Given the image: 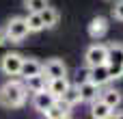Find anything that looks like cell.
Returning a JSON list of instances; mask_svg holds the SVG:
<instances>
[{
  "label": "cell",
  "instance_id": "6da1fadb",
  "mask_svg": "<svg viewBox=\"0 0 123 119\" xmlns=\"http://www.w3.org/2000/svg\"><path fill=\"white\" fill-rule=\"evenodd\" d=\"M26 98H28L26 85L15 78L6 80L0 87V106H4V108H19L26 104Z\"/></svg>",
  "mask_w": 123,
  "mask_h": 119
},
{
  "label": "cell",
  "instance_id": "9c48e42d",
  "mask_svg": "<svg viewBox=\"0 0 123 119\" xmlns=\"http://www.w3.org/2000/svg\"><path fill=\"white\" fill-rule=\"evenodd\" d=\"M112 113H115V108L108 106L102 98H97V100L91 102V117L93 119H110Z\"/></svg>",
  "mask_w": 123,
  "mask_h": 119
},
{
  "label": "cell",
  "instance_id": "277c9868",
  "mask_svg": "<svg viewBox=\"0 0 123 119\" xmlns=\"http://www.w3.org/2000/svg\"><path fill=\"white\" fill-rule=\"evenodd\" d=\"M108 59V46L104 43H93L86 48L84 52V65L86 67H95V65H104Z\"/></svg>",
  "mask_w": 123,
  "mask_h": 119
},
{
  "label": "cell",
  "instance_id": "5bb4252c",
  "mask_svg": "<svg viewBox=\"0 0 123 119\" xmlns=\"http://www.w3.org/2000/svg\"><path fill=\"white\" fill-rule=\"evenodd\" d=\"M41 72H43V63H39L37 59H24L22 61V69H19L22 78H28V76H35Z\"/></svg>",
  "mask_w": 123,
  "mask_h": 119
},
{
  "label": "cell",
  "instance_id": "44dd1931",
  "mask_svg": "<svg viewBox=\"0 0 123 119\" xmlns=\"http://www.w3.org/2000/svg\"><path fill=\"white\" fill-rule=\"evenodd\" d=\"M112 17L119 20V22H123V0H117V2H115V7H112Z\"/></svg>",
  "mask_w": 123,
  "mask_h": 119
},
{
  "label": "cell",
  "instance_id": "e0dca14e",
  "mask_svg": "<svg viewBox=\"0 0 123 119\" xmlns=\"http://www.w3.org/2000/svg\"><path fill=\"white\" fill-rule=\"evenodd\" d=\"M39 13H41V20H43V26H45V28H54V26L58 24V11H56L54 7L48 4V7L41 9Z\"/></svg>",
  "mask_w": 123,
  "mask_h": 119
},
{
  "label": "cell",
  "instance_id": "8fae6325",
  "mask_svg": "<svg viewBox=\"0 0 123 119\" xmlns=\"http://www.w3.org/2000/svg\"><path fill=\"white\" fill-rule=\"evenodd\" d=\"M76 87H78V91H80L82 102H93V100H97V98H99V91H102V87H97V85L91 82V80H84V82H80V85H76Z\"/></svg>",
  "mask_w": 123,
  "mask_h": 119
},
{
  "label": "cell",
  "instance_id": "4fadbf2b",
  "mask_svg": "<svg viewBox=\"0 0 123 119\" xmlns=\"http://www.w3.org/2000/svg\"><path fill=\"white\" fill-rule=\"evenodd\" d=\"M99 98L108 104V106H112V108H119V104L123 102V95L119 89H112V87H106V89H102L99 91Z\"/></svg>",
  "mask_w": 123,
  "mask_h": 119
},
{
  "label": "cell",
  "instance_id": "7a4b0ae2",
  "mask_svg": "<svg viewBox=\"0 0 123 119\" xmlns=\"http://www.w3.org/2000/svg\"><path fill=\"white\" fill-rule=\"evenodd\" d=\"M106 65H108V72H110V78H112V80L123 78V43L115 41V43L108 46Z\"/></svg>",
  "mask_w": 123,
  "mask_h": 119
},
{
  "label": "cell",
  "instance_id": "8992f818",
  "mask_svg": "<svg viewBox=\"0 0 123 119\" xmlns=\"http://www.w3.org/2000/svg\"><path fill=\"white\" fill-rule=\"evenodd\" d=\"M54 102H56V98H54V95H52L48 89L35 91V93H32V100H30L32 108H35L37 113H41V115H43V113H45V111H48V108H50Z\"/></svg>",
  "mask_w": 123,
  "mask_h": 119
},
{
  "label": "cell",
  "instance_id": "7c38bea8",
  "mask_svg": "<svg viewBox=\"0 0 123 119\" xmlns=\"http://www.w3.org/2000/svg\"><path fill=\"white\" fill-rule=\"evenodd\" d=\"M106 33H108V20L102 17V15L93 17L91 24H89V37L91 39H102Z\"/></svg>",
  "mask_w": 123,
  "mask_h": 119
},
{
  "label": "cell",
  "instance_id": "2e32d148",
  "mask_svg": "<svg viewBox=\"0 0 123 119\" xmlns=\"http://www.w3.org/2000/svg\"><path fill=\"white\" fill-rule=\"evenodd\" d=\"M43 115H45L48 119H67V117H69V106H65L61 100H56Z\"/></svg>",
  "mask_w": 123,
  "mask_h": 119
},
{
  "label": "cell",
  "instance_id": "3957f363",
  "mask_svg": "<svg viewBox=\"0 0 123 119\" xmlns=\"http://www.w3.org/2000/svg\"><path fill=\"white\" fill-rule=\"evenodd\" d=\"M4 33H6V41H13V43H19L22 39H26L30 35L26 17H11L4 26Z\"/></svg>",
  "mask_w": 123,
  "mask_h": 119
},
{
  "label": "cell",
  "instance_id": "d6986e66",
  "mask_svg": "<svg viewBox=\"0 0 123 119\" xmlns=\"http://www.w3.org/2000/svg\"><path fill=\"white\" fill-rule=\"evenodd\" d=\"M26 24H28V30H30V33H41V30L45 28V26H43V20H41V13H37V11H28Z\"/></svg>",
  "mask_w": 123,
  "mask_h": 119
},
{
  "label": "cell",
  "instance_id": "ac0fdd59",
  "mask_svg": "<svg viewBox=\"0 0 123 119\" xmlns=\"http://www.w3.org/2000/svg\"><path fill=\"white\" fill-rule=\"evenodd\" d=\"M58 100H61V102H63L65 106H69V108H74L76 104H80V102H82V98H80V91H78V87H69V89H67V91H65V93H63V95L58 98Z\"/></svg>",
  "mask_w": 123,
  "mask_h": 119
},
{
  "label": "cell",
  "instance_id": "9a60e30c",
  "mask_svg": "<svg viewBox=\"0 0 123 119\" xmlns=\"http://www.w3.org/2000/svg\"><path fill=\"white\" fill-rule=\"evenodd\" d=\"M24 85H26V89H28L30 93H35V91H41V89H45V85H48V78H45V74L41 72V74H35V76H28V78H24Z\"/></svg>",
  "mask_w": 123,
  "mask_h": 119
},
{
  "label": "cell",
  "instance_id": "52a82bcc",
  "mask_svg": "<svg viewBox=\"0 0 123 119\" xmlns=\"http://www.w3.org/2000/svg\"><path fill=\"white\" fill-rule=\"evenodd\" d=\"M86 80H91V82H95L97 87H106L112 78H110V72H108V65L104 63V65H95V67H89V72H86Z\"/></svg>",
  "mask_w": 123,
  "mask_h": 119
},
{
  "label": "cell",
  "instance_id": "5b68a950",
  "mask_svg": "<svg viewBox=\"0 0 123 119\" xmlns=\"http://www.w3.org/2000/svg\"><path fill=\"white\" fill-rule=\"evenodd\" d=\"M22 61H24L22 54H17V52H6V54L0 59V69H2V74H6V76H19Z\"/></svg>",
  "mask_w": 123,
  "mask_h": 119
},
{
  "label": "cell",
  "instance_id": "ba28073f",
  "mask_svg": "<svg viewBox=\"0 0 123 119\" xmlns=\"http://www.w3.org/2000/svg\"><path fill=\"white\" fill-rule=\"evenodd\" d=\"M43 74L45 78H58V76H67V65L61 59H48L43 63Z\"/></svg>",
  "mask_w": 123,
  "mask_h": 119
},
{
  "label": "cell",
  "instance_id": "ffe728a7",
  "mask_svg": "<svg viewBox=\"0 0 123 119\" xmlns=\"http://www.w3.org/2000/svg\"><path fill=\"white\" fill-rule=\"evenodd\" d=\"M48 4H50L48 0H24V7H26L28 11H37V13H39L41 9H45Z\"/></svg>",
  "mask_w": 123,
  "mask_h": 119
},
{
  "label": "cell",
  "instance_id": "7402d4cb",
  "mask_svg": "<svg viewBox=\"0 0 123 119\" xmlns=\"http://www.w3.org/2000/svg\"><path fill=\"white\" fill-rule=\"evenodd\" d=\"M6 43V33H4V28H0V48Z\"/></svg>",
  "mask_w": 123,
  "mask_h": 119
},
{
  "label": "cell",
  "instance_id": "30bf717a",
  "mask_svg": "<svg viewBox=\"0 0 123 119\" xmlns=\"http://www.w3.org/2000/svg\"><path fill=\"white\" fill-rule=\"evenodd\" d=\"M71 85H69V80H67V76H58V78H48V85H45V89L58 100L67 89H69Z\"/></svg>",
  "mask_w": 123,
  "mask_h": 119
}]
</instances>
